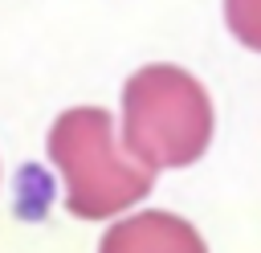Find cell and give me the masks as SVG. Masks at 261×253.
<instances>
[{
	"instance_id": "obj_1",
	"label": "cell",
	"mask_w": 261,
	"mask_h": 253,
	"mask_svg": "<svg viewBox=\"0 0 261 253\" xmlns=\"http://www.w3.org/2000/svg\"><path fill=\"white\" fill-rule=\"evenodd\" d=\"M49 159L65 180V208L82 220H106L155 184V167L135 159L114 139V118L102 106H73L49 127Z\"/></svg>"
},
{
	"instance_id": "obj_2",
	"label": "cell",
	"mask_w": 261,
	"mask_h": 253,
	"mask_svg": "<svg viewBox=\"0 0 261 253\" xmlns=\"http://www.w3.org/2000/svg\"><path fill=\"white\" fill-rule=\"evenodd\" d=\"M212 143V102L179 65H143L122 86V147L147 167H188Z\"/></svg>"
},
{
	"instance_id": "obj_3",
	"label": "cell",
	"mask_w": 261,
	"mask_h": 253,
	"mask_svg": "<svg viewBox=\"0 0 261 253\" xmlns=\"http://www.w3.org/2000/svg\"><path fill=\"white\" fill-rule=\"evenodd\" d=\"M98 253H208L204 237L175 212H135L106 229Z\"/></svg>"
},
{
	"instance_id": "obj_4",
	"label": "cell",
	"mask_w": 261,
	"mask_h": 253,
	"mask_svg": "<svg viewBox=\"0 0 261 253\" xmlns=\"http://www.w3.org/2000/svg\"><path fill=\"white\" fill-rule=\"evenodd\" d=\"M224 20L245 49L261 53V0H224Z\"/></svg>"
}]
</instances>
